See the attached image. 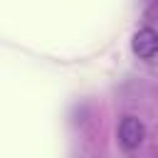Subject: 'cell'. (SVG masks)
Masks as SVG:
<instances>
[{
  "label": "cell",
  "instance_id": "1",
  "mask_svg": "<svg viewBox=\"0 0 158 158\" xmlns=\"http://www.w3.org/2000/svg\"><path fill=\"white\" fill-rule=\"evenodd\" d=\"M143 136H146V128H143V123L136 116H123L121 118V123H118V141H121L123 148H128V151L138 148L143 143Z\"/></svg>",
  "mask_w": 158,
  "mask_h": 158
},
{
  "label": "cell",
  "instance_id": "2",
  "mask_svg": "<svg viewBox=\"0 0 158 158\" xmlns=\"http://www.w3.org/2000/svg\"><path fill=\"white\" fill-rule=\"evenodd\" d=\"M131 49L136 57H143V59L153 57L158 52V32L153 27H141L131 40Z\"/></svg>",
  "mask_w": 158,
  "mask_h": 158
}]
</instances>
